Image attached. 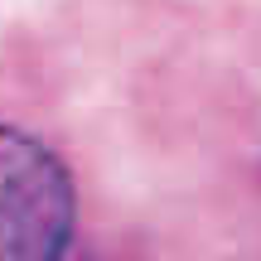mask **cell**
Here are the masks:
<instances>
[{
    "label": "cell",
    "instance_id": "obj_1",
    "mask_svg": "<svg viewBox=\"0 0 261 261\" xmlns=\"http://www.w3.org/2000/svg\"><path fill=\"white\" fill-rule=\"evenodd\" d=\"M77 194L68 165L29 130L0 121V261H63Z\"/></svg>",
    "mask_w": 261,
    "mask_h": 261
}]
</instances>
